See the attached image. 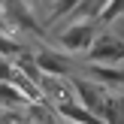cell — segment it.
<instances>
[{"label": "cell", "instance_id": "cell-1", "mask_svg": "<svg viewBox=\"0 0 124 124\" xmlns=\"http://www.w3.org/2000/svg\"><path fill=\"white\" fill-rule=\"evenodd\" d=\"M94 39H97V24L94 21H73L58 33V46L67 48V52H88Z\"/></svg>", "mask_w": 124, "mask_h": 124}, {"label": "cell", "instance_id": "cell-2", "mask_svg": "<svg viewBox=\"0 0 124 124\" xmlns=\"http://www.w3.org/2000/svg\"><path fill=\"white\" fill-rule=\"evenodd\" d=\"M91 64H124V42L112 33H97V39L88 48Z\"/></svg>", "mask_w": 124, "mask_h": 124}, {"label": "cell", "instance_id": "cell-3", "mask_svg": "<svg viewBox=\"0 0 124 124\" xmlns=\"http://www.w3.org/2000/svg\"><path fill=\"white\" fill-rule=\"evenodd\" d=\"M36 67H39L42 76H52V79H64L73 73V61L67 58V54L54 52V48H39V52L33 54Z\"/></svg>", "mask_w": 124, "mask_h": 124}, {"label": "cell", "instance_id": "cell-4", "mask_svg": "<svg viewBox=\"0 0 124 124\" xmlns=\"http://www.w3.org/2000/svg\"><path fill=\"white\" fill-rule=\"evenodd\" d=\"M73 91H76V100L82 103L88 112H94L97 118H103V103H106V97H100V91H97V85H94V82L73 79Z\"/></svg>", "mask_w": 124, "mask_h": 124}, {"label": "cell", "instance_id": "cell-5", "mask_svg": "<svg viewBox=\"0 0 124 124\" xmlns=\"http://www.w3.org/2000/svg\"><path fill=\"white\" fill-rule=\"evenodd\" d=\"M88 76L106 88H124V67L121 64H91Z\"/></svg>", "mask_w": 124, "mask_h": 124}, {"label": "cell", "instance_id": "cell-6", "mask_svg": "<svg viewBox=\"0 0 124 124\" xmlns=\"http://www.w3.org/2000/svg\"><path fill=\"white\" fill-rule=\"evenodd\" d=\"M54 109H58V115L64 121H73V124H106L103 118H97L94 112H88L82 103H73V100H58Z\"/></svg>", "mask_w": 124, "mask_h": 124}, {"label": "cell", "instance_id": "cell-7", "mask_svg": "<svg viewBox=\"0 0 124 124\" xmlns=\"http://www.w3.org/2000/svg\"><path fill=\"white\" fill-rule=\"evenodd\" d=\"M15 70L21 73V76H27L33 85H39V79H42V73H39V67H36L33 54H27V52H21V54L15 58Z\"/></svg>", "mask_w": 124, "mask_h": 124}, {"label": "cell", "instance_id": "cell-8", "mask_svg": "<svg viewBox=\"0 0 124 124\" xmlns=\"http://www.w3.org/2000/svg\"><path fill=\"white\" fill-rule=\"evenodd\" d=\"M24 100H27V97H24L12 82H0V103H6V106H21Z\"/></svg>", "mask_w": 124, "mask_h": 124}, {"label": "cell", "instance_id": "cell-9", "mask_svg": "<svg viewBox=\"0 0 124 124\" xmlns=\"http://www.w3.org/2000/svg\"><path fill=\"white\" fill-rule=\"evenodd\" d=\"M97 15H100L103 24H109V21H115V18H121V15H124V0H106V3H103V9L97 12Z\"/></svg>", "mask_w": 124, "mask_h": 124}, {"label": "cell", "instance_id": "cell-10", "mask_svg": "<svg viewBox=\"0 0 124 124\" xmlns=\"http://www.w3.org/2000/svg\"><path fill=\"white\" fill-rule=\"evenodd\" d=\"M79 3H82V0H54L52 12H48V21H58V18H64V15H73Z\"/></svg>", "mask_w": 124, "mask_h": 124}, {"label": "cell", "instance_id": "cell-11", "mask_svg": "<svg viewBox=\"0 0 124 124\" xmlns=\"http://www.w3.org/2000/svg\"><path fill=\"white\" fill-rule=\"evenodd\" d=\"M9 9H12V12H15V21H18V24H21V27H27V30H39V24H36V21H33V18H30V15H27V9H24V6H21V3H18V0H9Z\"/></svg>", "mask_w": 124, "mask_h": 124}, {"label": "cell", "instance_id": "cell-12", "mask_svg": "<svg viewBox=\"0 0 124 124\" xmlns=\"http://www.w3.org/2000/svg\"><path fill=\"white\" fill-rule=\"evenodd\" d=\"M21 52H24V46H21V42L9 39V36L0 30V54H3V58H18Z\"/></svg>", "mask_w": 124, "mask_h": 124}, {"label": "cell", "instance_id": "cell-13", "mask_svg": "<svg viewBox=\"0 0 124 124\" xmlns=\"http://www.w3.org/2000/svg\"><path fill=\"white\" fill-rule=\"evenodd\" d=\"M12 76H15V64H9L0 54V82H12Z\"/></svg>", "mask_w": 124, "mask_h": 124}]
</instances>
